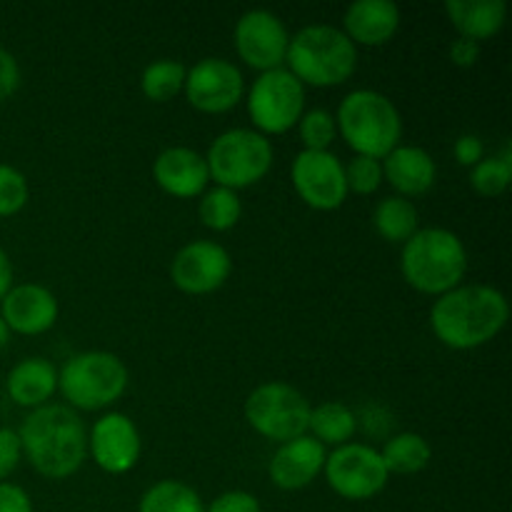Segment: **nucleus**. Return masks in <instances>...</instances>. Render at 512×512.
<instances>
[{
	"label": "nucleus",
	"mask_w": 512,
	"mask_h": 512,
	"mask_svg": "<svg viewBox=\"0 0 512 512\" xmlns=\"http://www.w3.org/2000/svg\"><path fill=\"white\" fill-rule=\"evenodd\" d=\"M0 318L13 333L40 335L58 320V298L45 285H13L0 300Z\"/></svg>",
	"instance_id": "obj_16"
},
{
	"label": "nucleus",
	"mask_w": 512,
	"mask_h": 512,
	"mask_svg": "<svg viewBox=\"0 0 512 512\" xmlns=\"http://www.w3.org/2000/svg\"><path fill=\"white\" fill-rule=\"evenodd\" d=\"M235 48L245 60V65L260 70L283 68L285 55H288L290 33L283 20L273 10L255 8L245 10L235 23Z\"/></svg>",
	"instance_id": "obj_12"
},
{
	"label": "nucleus",
	"mask_w": 512,
	"mask_h": 512,
	"mask_svg": "<svg viewBox=\"0 0 512 512\" xmlns=\"http://www.w3.org/2000/svg\"><path fill=\"white\" fill-rule=\"evenodd\" d=\"M245 420L255 433L275 443L308 435L310 403L288 383H263L245 400Z\"/></svg>",
	"instance_id": "obj_8"
},
{
	"label": "nucleus",
	"mask_w": 512,
	"mask_h": 512,
	"mask_svg": "<svg viewBox=\"0 0 512 512\" xmlns=\"http://www.w3.org/2000/svg\"><path fill=\"white\" fill-rule=\"evenodd\" d=\"M305 113V85L288 68L265 70L248 90V115L258 133L280 135Z\"/></svg>",
	"instance_id": "obj_9"
},
{
	"label": "nucleus",
	"mask_w": 512,
	"mask_h": 512,
	"mask_svg": "<svg viewBox=\"0 0 512 512\" xmlns=\"http://www.w3.org/2000/svg\"><path fill=\"white\" fill-rule=\"evenodd\" d=\"M445 13L460 38L480 43L500 33L508 18V3L505 0H448Z\"/></svg>",
	"instance_id": "obj_22"
},
{
	"label": "nucleus",
	"mask_w": 512,
	"mask_h": 512,
	"mask_svg": "<svg viewBox=\"0 0 512 512\" xmlns=\"http://www.w3.org/2000/svg\"><path fill=\"white\" fill-rule=\"evenodd\" d=\"M153 178L160 188L175 198H195L208 190L210 170L205 155L188 145H170L155 158Z\"/></svg>",
	"instance_id": "obj_18"
},
{
	"label": "nucleus",
	"mask_w": 512,
	"mask_h": 512,
	"mask_svg": "<svg viewBox=\"0 0 512 512\" xmlns=\"http://www.w3.org/2000/svg\"><path fill=\"white\" fill-rule=\"evenodd\" d=\"M512 178V150L510 143L503 145L500 155L493 158H483L475 168H470V185L478 190L485 198H495V195L505 193Z\"/></svg>",
	"instance_id": "obj_29"
},
{
	"label": "nucleus",
	"mask_w": 512,
	"mask_h": 512,
	"mask_svg": "<svg viewBox=\"0 0 512 512\" xmlns=\"http://www.w3.org/2000/svg\"><path fill=\"white\" fill-rule=\"evenodd\" d=\"M338 133L358 155L383 160L403 138V118L388 95L358 88L345 95L335 115Z\"/></svg>",
	"instance_id": "obj_5"
},
{
	"label": "nucleus",
	"mask_w": 512,
	"mask_h": 512,
	"mask_svg": "<svg viewBox=\"0 0 512 512\" xmlns=\"http://www.w3.org/2000/svg\"><path fill=\"white\" fill-rule=\"evenodd\" d=\"M138 512H205L198 490L180 480H160L150 485L138 503Z\"/></svg>",
	"instance_id": "obj_26"
},
{
	"label": "nucleus",
	"mask_w": 512,
	"mask_h": 512,
	"mask_svg": "<svg viewBox=\"0 0 512 512\" xmlns=\"http://www.w3.org/2000/svg\"><path fill=\"white\" fill-rule=\"evenodd\" d=\"M295 193L315 210H335L348 198L345 165L330 150H303L290 168Z\"/></svg>",
	"instance_id": "obj_11"
},
{
	"label": "nucleus",
	"mask_w": 512,
	"mask_h": 512,
	"mask_svg": "<svg viewBox=\"0 0 512 512\" xmlns=\"http://www.w3.org/2000/svg\"><path fill=\"white\" fill-rule=\"evenodd\" d=\"M88 450L95 465L110 475H125L138 465L140 433L138 425L125 413H105L95 420L88 438Z\"/></svg>",
	"instance_id": "obj_15"
},
{
	"label": "nucleus",
	"mask_w": 512,
	"mask_h": 512,
	"mask_svg": "<svg viewBox=\"0 0 512 512\" xmlns=\"http://www.w3.org/2000/svg\"><path fill=\"white\" fill-rule=\"evenodd\" d=\"M273 155L268 135L253 128H230L213 140L205 163L215 183L238 193L240 188L255 185L268 175Z\"/></svg>",
	"instance_id": "obj_7"
},
{
	"label": "nucleus",
	"mask_w": 512,
	"mask_h": 512,
	"mask_svg": "<svg viewBox=\"0 0 512 512\" xmlns=\"http://www.w3.org/2000/svg\"><path fill=\"white\" fill-rule=\"evenodd\" d=\"M345 183H348V193L353 190L358 195H373L383 183V165L368 155H355L345 165Z\"/></svg>",
	"instance_id": "obj_32"
},
{
	"label": "nucleus",
	"mask_w": 512,
	"mask_h": 512,
	"mask_svg": "<svg viewBox=\"0 0 512 512\" xmlns=\"http://www.w3.org/2000/svg\"><path fill=\"white\" fill-rule=\"evenodd\" d=\"M380 165H383V180H388L398 195L408 200L428 193L438 178L433 155L420 145H398L380 160Z\"/></svg>",
	"instance_id": "obj_19"
},
{
	"label": "nucleus",
	"mask_w": 512,
	"mask_h": 512,
	"mask_svg": "<svg viewBox=\"0 0 512 512\" xmlns=\"http://www.w3.org/2000/svg\"><path fill=\"white\" fill-rule=\"evenodd\" d=\"M400 270L405 283L425 295H445L458 288L468 273V250L448 228H418L403 243Z\"/></svg>",
	"instance_id": "obj_3"
},
{
	"label": "nucleus",
	"mask_w": 512,
	"mask_h": 512,
	"mask_svg": "<svg viewBox=\"0 0 512 512\" xmlns=\"http://www.w3.org/2000/svg\"><path fill=\"white\" fill-rule=\"evenodd\" d=\"M453 153H455V160H458L460 165H465V168H475V165L485 158V145L478 135L465 133L455 140Z\"/></svg>",
	"instance_id": "obj_36"
},
{
	"label": "nucleus",
	"mask_w": 512,
	"mask_h": 512,
	"mask_svg": "<svg viewBox=\"0 0 512 512\" xmlns=\"http://www.w3.org/2000/svg\"><path fill=\"white\" fill-rule=\"evenodd\" d=\"M233 273V258L213 240H193L175 253L170 278L175 288L188 295H208L223 288Z\"/></svg>",
	"instance_id": "obj_14"
},
{
	"label": "nucleus",
	"mask_w": 512,
	"mask_h": 512,
	"mask_svg": "<svg viewBox=\"0 0 512 512\" xmlns=\"http://www.w3.org/2000/svg\"><path fill=\"white\" fill-rule=\"evenodd\" d=\"M480 58V43L470 38H458L450 45V60L460 68H473Z\"/></svg>",
	"instance_id": "obj_38"
},
{
	"label": "nucleus",
	"mask_w": 512,
	"mask_h": 512,
	"mask_svg": "<svg viewBox=\"0 0 512 512\" xmlns=\"http://www.w3.org/2000/svg\"><path fill=\"white\" fill-rule=\"evenodd\" d=\"M25 460L43 478L65 480L78 473L88 455L83 420L65 405H43L30 410L18 430Z\"/></svg>",
	"instance_id": "obj_2"
},
{
	"label": "nucleus",
	"mask_w": 512,
	"mask_h": 512,
	"mask_svg": "<svg viewBox=\"0 0 512 512\" xmlns=\"http://www.w3.org/2000/svg\"><path fill=\"white\" fill-rule=\"evenodd\" d=\"M510 318L508 298L493 285H458L440 295L430 310V328L443 345L473 350L490 343Z\"/></svg>",
	"instance_id": "obj_1"
},
{
	"label": "nucleus",
	"mask_w": 512,
	"mask_h": 512,
	"mask_svg": "<svg viewBox=\"0 0 512 512\" xmlns=\"http://www.w3.org/2000/svg\"><path fill=\"white\" fill-rule=\"evenodd\" d=\"M325 445L318 443L313 435H300V438L280 443L273 460L268 465L270 480L280 490H303L323 473L325 468Z\"/></svg>",
	"instance_id": "obj_17"
},
{
	"label": "nucleus",
	"mask_w": 512,
	"mask_h": 512,
	"mask_svg": "<svg viewBox=\"0 0 512 512\" xmlns=\"http://www.w3.org/2000/svg\"><path fill=\"white\" fill-rule=\"evenodd\" d=\"M288 70L303 85L328 88L340 85L358 68V45L333 25H305L290 38Z\"/></svg>",
	"instance_id": "obj_4"
},
{
	"label": "nucleus",
	"mask_w": 512,
	"mask_h": 512,
	"mask_svg": "<svg viewBox=\"0 0 512 512\" xmlns=\"http://www.w3.org/2000/svg\"><path fill=\"white\" fill-rule=\"evenodd\" d=\"M10 400L20 408H43L58 390V370L45 358H25L8 373Z\"/></svg>",
	"instance_id": "obj_21"
},
{
	"label": "nucleus",
	"mask_w": 512,
	"mask_h": 512,
	"mask_svg": "<svg viewBox=\"0 0 512 512\" xmlns=\"http://www.w3.org/2000/svg\"><path fill=\"white\" fill-rule=\"evenodd\" d=\"M20 78L23 75H20V65L15 55L0 45V103H5L20 88Z\"/></svg>",
	"instance_id": "obj_35"
},
{
	"label": "nucleus",
	"mask_w": 512,
	"mask_h": 512,
	"mask_svg": "<svg viewBox=\"0 0 512 512\" xmlns=\"http://www.w3.org/2000/svg\"><path fill=\"white\" fill-rule=\"evenodd\" d=\"M400 28V8L393 0H355L345 8L343 33L355 45H385Z\"/></svg>",
	"instance_id": "obj_20"
},
{
	"label": "nucleus",
	"mask_w": 512,
	"mask_h": 512,
	"mask_svg": "<svg viewBox=\"0 0 512 512\" xmlns=\"http://www.w3.org/2000/svg\"><path fill=\"white\" fill-rule=\"evenodd\" d=\"M30 198L28 178L18 168L0 163V218L20 213Z\"/></svg>",
	"instance_id": "obj_31"
},
{
	"label": "nucleus",
	"mask_w": 512,
	"mask_h": 512,
	"mask_svg": "<svg viewBox=\"0 0 512 512\" xmlns=\"http://www.w3.org/2000/svg\"><path fill=\"white\" fill-rule=\"evenodd\" d=\"M355 428H358V420H355V413L345 403L330 400V403H320L310 408L308 430L318 443L340 448V445L353 438Z\"/></svg>",
	"instance_id": "obj_24"
},
{
	"label": "nucleus",
	"mask_w": 512,
	"mask_h": 512,
	"mask_svg": "<svg viewBox=\"0 0 512 512\" xmlns=\"http://www.w3.org/2000/svg\"><path fill=\"white\" fill-rule=\"evenodd\" d=\"M373 225L388 243H405L418 233V208L403 195H388L375 205Z\"/></svg>",
	"instance_id": "obj_23"
},
{
	"label": "nucleus",
	"mask_w": 512,
	"mask_h": 512,
	"mask_svg": "<svg viewBox=\"0 0 512 512\" xmlns=\"http://www.w3.org/2000/svg\"><path fill=\"white\" fill-rule=\"evenodd\" d=\"M198 213L205 228L223 233V230H230L238 225L240 215H243V203H240L235 190L223 188V185H213V188H208L200 195Z\"/></svg>",
	"instance_id": "obj_28"
},
{
	"label": "nucleus",
	"mask_w": 512,
	"mask_h": 512,
	"mask_svg": "<svg viewBox=\"0 0 512 512\" xmlns=\"http://www.w3.org/2000/svg\"><path fill=\"white\" fill-rule=\"evenodd\" d=\"M20 458H23V448H20L18 430L0 428V483H5L13 475Z\"/></svg>",
	"instance_id": "obj_33"
},
{
	"label": "nucleus",
	"mask_w": 512,
	"mask_h": 512,
	"mask_svg": "<svg viewBox=\"0 0 512 512\" xmlns=\"http://www.w3.org/2000/svg\"><path fill=\"white\" fill-rule=\"evenodd\" d=\"M0 512H33V500L20 485L0 483Z\"/></svg>",
	"instance_id": "obj_37"
},
{
	"label": "nucleus",
	"mask_w": 512,
	"mask_h": 512,
	"mask_svg": "<svg viewBox=\"0 0 512 512\" xmlns=\"http://www.w3.org/2000/svg\"><path fill=\"white\" fill-rule=\"evenodd\" d=\"M58 388L73 408L103 410L123 398L128 368L105 350H85L65 360L58 373Z\"/></svg>",
	"instance_id": "obj_6"
},
{
	"label": "nucleus",
	"mask_w": 512,
	"mask_h": 512,
	"mask_svg": "<svg viewBox=\"0 0 512 512\" xmlns=\"http://www.w3.org/2000/svg\"><path fill=\"white\" fill-rule=\"evenodd\" d=\"M298 130L305 150H328L338 135L333 113H328L325 108L305 110L298 120Z\"/></svg>",
	"instance_id": "obj_30"
},
{
	"label": "nucleus",
	"mask_w": 512,
	"mask_h": 512,
	"mask_svg": "<svg viewBox=\"0 0 512 512\" xmlns=\"http://www.w3.org/2000/svg\"><path fill=\"white\" fill-rule=\"evenodd\" d=\"M183 93L188 103L203 113H225L243 100L245 78L230 60L203 58L185 73Z\"/></svg>",
	"instance_id": "obj_13"
},
{
	"label": "nucleus",
	"mask_w": 512,
	"mask_h": 512,
	"mask_svg": "<svg viewBox=\"0 0 512 512\" xmlns=\"http://www.w3.org/2000/svg\"><path fill=\"white\" fill-rule=\"evenodd\" d=\"M10 288H13V263H10L8 253L0 248V300L5 298Z\"/></svg>",
	"instance_id": "obj_39"
},
{
	"label": "nucleus",
	"mask_w": 512,
	"mask_h": 512,
	"mask_svg": "<svg viewBox=\"0 0 512 512\" xmlns=\"http://www.w3.org/2000/svg\"><path fill=\"white\" fill-rule=\"evenodd\" d=\"M185 73H188V68L180 60H153L150 65H145L143 75H140V88H143V95L148 100L165 103V100L175 98L183 90Z\"/></svg>",
	"instance_id": "obj_27"
},
{
	"label": "nucleus",
	"mask_w": 512,
	"mask_h": 512,
	"mask_svg": "<svg viewBox=\"0 0 512 512\" xmlns=\"http://www.w3.org/2000/svg\"><path fill=\"white\" fill-rule=\"evenodd\" d=\"M325 480L345 500H370L388 485L380 450L365 443H345L325 458Z\"/></svg>",
	"instance_id": "obj_10"
},
{
	"label": "nucleus",
	"mask_w": 512,
	"mask_h": 512,
	"mask_svg": "<svg viewBox=\"0 0 512 512\" xmlns=\"http://www.w3.org/2000/svg\"><path fill=\"white\" fill-rule=\"evenodd\" d=\"M385 470L395 475H413L428 468L433 458V448L428 440L418 433H400L393 435L380 450Z\"/></svg>",
	"instance_id": "obj_25"
},
{
	"label": "nucleus",
	"mask_w": 512,
	"mask_h": 512,
	"mask_svg": "<svg viewBox=\"0 0 512 512\" xmlns=\"http://www.w3.org/2000/svg\"><path fill=\"white\" fill-rule=\"evenodd\" d=\"M205 512H263L260 510L258 498L248 490H228V493L218 495L213 503L205 508Z\"/></svg>",
	"instance_id": "obj_34"
},
{
	"label": "nucleus",
	"mask_w": 512,
	"mask_h": 512,
	"mask_svg": "<svg viewBox=\"0 0 512 512\" xmlns=\"http://www.w3.org/2000/svg\"><path fill=\"white\" fill-rule=\"evenodd\" d=\"M8 340H10V328H8V325H5V320L0 318V353H3V350H5Z\"/></svg>",
	"instance_id": "obj_40"
}]
</instances>
